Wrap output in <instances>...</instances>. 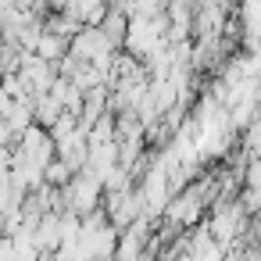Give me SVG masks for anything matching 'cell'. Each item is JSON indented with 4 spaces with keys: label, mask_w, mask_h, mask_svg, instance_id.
Masks as SVG:
<instances>
[{
    "label": "cell",
    "mask_w": 261,
    "mask_h": 261,
    "mask_svg": "<svg viewBox=\"0 0 261 261\" xmlns=\"http://www.w3.org/2000/svg\"><path fill=\"white\" fill-rule=\"evenodd\" d=\"M243 207H240V200H232V204H218L215 211H211V218H207V232H211V240L222 247V250H229V243L243 232Z\"/></svg>",
    "instance_id": "obj_2"
},
{
    "label": "cell",
    "mask_w": 261,
    "mask_h": 261,
    "mask_svg": "<svg viewBox=\"0 0 261 261\" xmlns=\"http://www.w3.org/2000/svg\"><path fill=\"white\" fill-rule=\"evenodd\" d=\"M100 204H104V186H100V179L93 175V172H75L65 186H61V211H68V215H79V218H86V215H93V211H100Z\"/></svg>",
    "instance_id": "obj_1"
},
{
    "label": "cell",
    "mask_w": 261,
    "mask_h": 261,
    "mask_svg": "<svg viewBox=\"0 0 261 261\" xmlns=\"http://www.w3.org/2000/svg\"><path fill=\"white\" fill-rule=\"evenodd\" d=\"M33 54L43 58V61H50V65H58V61L68 54V40L58 36V33H50V29H43L40 40H36V47H33Z\"/></svg>",
    "instance_id": "obj_4"
},
{
    "label": "cell",
    "mask_w": 261,
    "mask_h": 261,
    "mask_svg": "<svg viewBox=\"0 0 261 261\" xmlns=\"http://www.w3.org/2000/svg\"><path fill=\"white\" fill-rule=\"evenodd\" d=\"M240 207L250 215V211H261V186H247L243 197H240Z\"/></svg>",
    "instance_id": "obj_5"
},
{
    "label": "cell",
    "mask_w": 261,
    "mask_h": 261,
    "mask_svg": "<svg viewBox=\"0 0 261 261\" xmlns=\"http://www.w3.org/2000/svg\"><path fill=\"white\" fill-rule=\"evenodd\" d=\"M18 79H22L25 93L36 97V93H47V90H50V83L58 79V68H54L50 61L36 58V54H22V61H18Z\"/></svg>",
    "instance_id": "obj_3"
}]
</instances>
